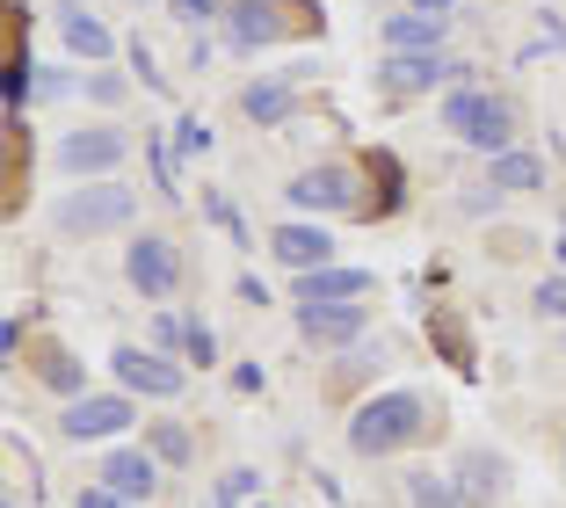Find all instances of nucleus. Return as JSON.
<instances>
[{
  "instance_id": "nucleus-7",
  "label": "nucleus",
  "mask_w": 566,
  "mask_h": 508,
  "mask_svg": "<svg viewBox=\"0 0 566 508\" xmlns=\"http://www.w3.org/2000/svg\"><path fill=\"white\" fill-rule=\"evenodd\" d=\"M182 356H160V349H117V393L132 400H175L182 393Z\"/></svg>"
},
{
  "instance_id": "nucleus-2",
  "label": "nucleus",
  "mask_w": 566,
  "mask_h": 508,
  "mask_svg": "<svg viewBox=\"0 0 566 508\" xmlns=\"http://www.w3.org/2000/svg\"><path fill=\"white\" fill-rule=\"evenodd\" d=\"M436 116H443V132H450V138H465V146H480L486 160L516 146V110H509L501 95H486L480 81H465V87H443V110H436Z\"/></svg>"
},
{
  "instance_id": "nucleus-24",
  "label": "nucleus",
  "mask_w": 566,
  "mask_h": 508,
  "mask_svg": "<svg viewBox=\"0 0 566 508\" xmlns=\"http://www.w3.org/2000/svg\"><path fill=\"white\" fill-rule=\"evenodd\" d=\"M531 312H537V320H566V269L537 277V291H531Z\"/></svg>"
},
{
  "instance_id": "nucleus-3",
  "label": "nucleus",
  "mask_w": 566,
  "mask_h": 508,
  "mask_svg": "<svg viewBox=\"0 0 566 508\" xmlns=\"http://www.w3.org/2000/svg\"><path fill=\"white\" fill-rule=\"evenodd\" d=\"M132 218H138L132 182H81V189L51 211V226L66 232V240H102V232H132Z\"/></svg>"
},
{
  "instance_id": "nucleus-34",
  "label": "nucleus",
  "mask_w": 566,
  "mask_h": 508,
  "mask_svg": "<svg viewBox=\"0 0 566 508\" xmlns=\"http://www.w3.org/2000/svg\"><path fill=\"white\" fill-rule=\"evenodd\" d=\"M552 255H559V269H566V232H559V240H552Z\"/></svg>"
},
{
  "instance_id": "nucleus-9",
  "label": "nucleus",
  "mask_w": 566,
  "mask_h": 508,
  "mask_svg": "<svg viewBox=\"0 0 566 508\" xmlns=\"http://www.w3.org/2000/svg\"><path fill=\"white\" fill-rule=\"evenodd\" d=\"M269 255H276L291 277H313V269H334V232L313 226V218H283L269 232Z\"/></svg>"
},
{
  "instance_id": "nucleus-6",
  "label": "nucleus",
  "mask_w": 566,
  "mask_h": 508,
  "mask_svg": "<svg viewBox=\"0 0 566 508\" xmlns=\"http://www.w3.org/2000/svg\"><path fill=\"white\" fill-rule=\"evenodd\" d=\"M283 197H291V211H356L364 204V189H356V167H342V160H319V167H305L298 182H283Z\"/></svg>"
},
{
  "instance_id": "nucleus-1",
  "label": "nucleus",
  "mask_w": 566,
  "mask_h": 508,
  "mask_svg": "<svg viewBox=\"0 0 566 508\" xmlns=\"http://www.w3.org/2000/svg\"><path fill=\"white\" fill-rule=\"evenodd\" d=\"M421 428H429L421 393H378L349 414V450L356 458H400L407 443H421Z\"/></svg>"
},
{
  "instance_id": "nucleus-28",
  "label": "nucleus",
  "mask_w": 566,
  "mask_h": 508,
  "mask_svg": "<svg viewBox=\"0 0 566 508\" xmlns=\"http://www.w3.org/2000/svg\"><path fill=\"white\" fill-rule=\"evenodd\" d=\"M182 334H189V320H182V312H160V328H153V342H160V349H182Z\"/></svg>"
},
{
  "instance_id": "nucleus-5",
  "label": "nucleus",
  "mask_w": 566,
  "mask_h": 508,
  "mask_svg": "<svg viewBox=\"0 0 566 508\" xmlns=\"http://www.w3.org/2000/svg\"><path fill=\"white\" fill-rule=\"evenodd\" d=\"M124 153H132V132L124 124H81V132L59 138V167L81 182H109L124 167Z\"/></svg>"
},
{
  "instance_id": "nucleus-11",
  "label": "nucleus",
  "mask_w": 566,
  "mask_h": 508,
  "mask_svg": "<svg viewBox=\"0 0 566 508\" xmlns=\"http://www.w3.org/2000/svg\"><path fill=\"white\" fill-rule=\"evenodd\" d=\"M450 487H458L465 508H494L501 494H509V458L472 443V450H458V465H450Z\"/></svg>"
},
{
  "instance_id": "nucleus-29",
  "label": "nucleus",
  "mask_w": 566,
  "mask_h": 508,
  "mask_svg": "<svg viewBox=\"0 0 566 508\" xmlns=\"http://www.w3.org/2000/svg\"><path fill=\"white\" fill-rule=\"evenodd\" d=\"M211 218H218V226H226V232H233L240 247H248V226H240V211H233V204H226V197H211Z\"/></svg>"
},
{
  "instance_id": "nucleus-14",
  "label": "nucleus",
  "mask_w": 566,
  "mask_h": 508,
  "mask_svg": "<svg viewBox=\"0 0 566 508\" xmlns=\"http://www.w3.org/2000/svg\"><path fill=\"white\" fill-rule=\"evenodd\" d=\"M298 334L313 349H356L370 334V312L364 305H298Z\"/></svg>"
},
{
  "instance_id": "nucleus-19",
  "label": "nucleus",
  "mask_w": 566,
  "mask_h": 508,
  "mask_svg": "<svg viewBox=\"0 0 566 508\" xmlns=\"http://www.w3.org/2000/svg\"><path fill=\"white\" fill-rule=\"evenodd\" d=\"M443 44V15H421V8H400L385 22V51H436Z\"/></svg>"
},
{
  "instance_id": "nucleus-20",
  "label": "nucleus",
  "mask_w": 566,
  "mask_h": 508,
  "mask_svg": "<svg viewBox=\"0 0 566 508\" xmlns=\"http://www.w3.org/2000/svg\"><path fill=\"white\" fill-rule=\"evenodd\" d=\"M146 450H153L160 465H189V458H197V436H189L182 422H153V428H146Z\"/></svg>"
},
{
  "instance_id": "nucleus-23",
  "label": "nucleus",
  "mask_w": 566,
  "mask_h": 508,
  "mask_svg": "<svg viewBox=\"0 0 566 508\" xmlns=\"http://www.w3.org/2000/svg\"><path fill=\"white\" fill-rule=\"evenodd\" d=\"M30 95H36V59H15V66H8V81H0V102H8V116L30 110Z\"/></svg>"
},
{
  "instance_id": "nucleus-18",
  "label": "nucleus",
  "mask_w": 566,
  "mask_h": 508,
  "mask_svg": "<svg viewBox=\"0 0 566 508\" xmlns=\"http://www.w3.org/2000/svg\"><path fill=\"white\" fill-rule=\"evenodd\" d=\"M537 182H545V160H537L531 146H509V153L486 160V189H494V197H516V189H537Z\"/></svg>"
},
{
  "instance_id": "nucleus-16",
  "label": "nucleus",
  "mask_w": 566,
  "mask_h": 508,
  "mask_svg": "<svg viewBox=\"0 0 566 508\" xmlns=\"http://www.w3.org/2000/svg\"><path fill=\"white\" fill-rule=\"evenodd\" d=\"M59 37H66V51L73 59H87V66H102V59H109V51H117V37H109V22L102 15H87L81 0H66V8H59Z\"/></svg>"
},
{
  "instance_id": "nucleus-17",
  "label": "nucleus",
  "mask_w": 566,
  "mask_h": 508,
  "mask_svg": "<svg viewBox=\"0 0 566 508\" xmlns=\"http://www.w3.org/2000/svg\"><path fill=\"white\" fill-rule=\"evenodd\" d=\"M370 298V269H313V277H298V305H364Z\"/></svg>"
},
{
  "instance_id": "nucleus-12",
  "label": "nucleus",
  "mask_w": 566,
  "mask_h": 508,
  "mask_svg": "<svg viewBox=\"0 0 566 508\" xmlns=\"http://www.w3.org/2000/svg\"><path fill=\"white\" fill-rule=\"evenodd\" d=\"M378 81L392 87V95H429V87L458 81V59H443V51H385Z\"/></svg>"
},
{
  "instance_id": "nucleus-26",
  "label": "nucleus",
  "mask_w": 566,
  "mask_h": 508,
  "mask_svg": "<svg viewBox=\"0 0 566 508\" xmlns=\"http://www.w3.org/2000/svg\"><path fill=\"white\" fill-rule=\"evenodd\" d=\"M182 356H189V371H211V363H218V334L203 328V320H189V334H182Z\"/></svg>"
},
{
  "instance_id": "nucleus-10",
  "label": "nucleus",
  "mask_w": 566,
  "mask_h": 508,
  "mask_svg": "<svg viewBox=\"0 0 566 508\" xmlns=\"http://www.w3.org/2000/svg\"><path fill=\"white\" fill-rule=\"evenodd\" d=\"M59 428H66L73 443L124 436V428H132V393H81V400H66V414H59Z\"/></svg>"
},
{
  "instance_id": "nucleus-33",
  "label": "nucleus",
  "mask_w": 566,
  "mask_h": 508,
  "mask_svg": "<svg viewBox=\"0 0 566 508\" xmlns=\"http://www.w3.org/2000/svg\"><path fill=\"white\" fill-rule=\"evenodd\" d=\"M407 8H421V15H450V0H407Z\"/></svg>"
},
{
  "instance_id": "nucleus-13",
  "label": "nucleus",
  "mask_w": 566,
  "mask_h": 508,
  "mask_svg": "<svg viewBox=\"0 0 566 508\" xmlns=\"http://www.w3.org/2000/svg\"><path fill=\"white\" fill-rule=\"evenodd\" d=\"M95 473H102V487L117 494L124 508H146L153 494H160V458H153V450H109Z\"/></svg>"
},
{
  "instance_id": "nucleus-25",
  "label": "nucleus",
  "mask_w": 566,
  "mask_h": 508,
  "mask_svg": "<svg viewBox=\"0 0 566 508\" xmlns=\"http://www.w3.org/2000/svg\"><path fill=\"white\" fill-rule=\"evenodd\" d=\"M226 8H233V0H167V15L182 22V30H203V22H218Z\"/></svg>"
},
{
  "instance_id": "nucleus-30",
  "label": "nucleus",
  "mask_w": 566,
  "mask_h": 508,
  "mask_svg": "<svg viewBox=\"0 0 566 508\" xmlns=\"http://www.w3.org/2000/svg\"><path fill=\"white\" fill-rule=\"evenodd\" d=\"M73 508H124V501H117V494H109V487L95 479V487H81V501H73Z\"/></svg>"
},
{
  "instance_id": "nucleus-32",
  "label": "nucleus",
  "mask_w": 566,
  "mask_h": 508,
  "mask_svg": "<svg viewBox=\"0 0 566 508\" xmlns=\"http://www.w3.org/2000/svg\"><path fill=\"white\" fill-rule=\"evenodd\" d=\"M233 393H262V371L254 363H233Z\"/></svg>"
},
{
  "instance_id": "nucleus-27",
  "label": "nucleus",
  "mask_w": 566,
  "mask_h": 508,
  "mask_svg": "<svg viewBox=\"0 0 566 508\" xmlns=\"http://www.w3.org/2000/svg\"><path fill=\"white\" fill-rule=\"evenodd\" d=\"M254 487H262V473H248V465H240V473H226V487H218V508H233V501H248Z\"/></svg>"
},
{
  "instance_id": "nucleus-8",
  "label": "nucleus",
  "mask_w": 566,
  "mask_h": 508,
  "mask_svg": "<svg viewBox=\"0 0 566 508\" xmlns=\"http://www.w3.org/2000/svg\"><path fill=\"white\" fill-rule=\"evenodd\" d=\"M291 8H305V0H233V8H226V44L233 51H269L283 30H291Z\"/></svg>"
},
{
  "instance_id": "nucleus-22",
  "label": "nucleus",
  "mask_w": 566,
  "mask_h": 508,
  "mask_svg": "<svg viewBox=\"0 0 566 508\" xmlns=\"http://www.w3.org/2000/svg\"><path fill=\"white\" fill-rule=\"evenodd\" d=\"M407 501H415V508H465L443 473H407Z\"/></svg>"
},
{
  "instance_id": "nucleus-4",
  "label": "nucleus",
  "mask_w": 566,
  "mask_h": 508,
  "mask_svg": "<svg viewBox=\"0 0 566 508\" xmlns=\"http://www.w3.org/2000/svg\"><path fill=\"white\" fill-rule=\"evenodd\" d=\"M124 277H132L138 298H175L189 277L182 247L167 240V232H132V247H124Z\"/></svg>"
},
{
  "instance_id": "nucleus-15",
  "label": "nucleus",
  "mask_w": 566,
  "mask_h": 508,
  "mask_svg": "<svg viewBox=\"0 0 566 508\" xmlns=\"http://www.w3.org/2000/svg\"><path fill=\"white\" fill-rule=\"evenodd\" d=\"M240 116H248V124H262V132L291 124V116H298V81H283V73L248 81V87H240Z\"/></svg>"
},
{
  "instance_id": "nucleus-21",
  "label": "nucleus",
  "mask_w": 566,
  "mask_h": 508,
  "mask_svg": "<svg viewBox=\"0 0 566 508\" xmlns=\"http://www.w3.org/2000/svg\"><path fill=\"white\" fill-rule=\"evenodd\" d=\"M36 377H44L51 393H66V400H81V385H87V371H81V356H66V349H51L44 363H36Z\"/></svg>"
},
{
  "instance_id": "nucleus-31",
  "label": "nucleus",
  "mask_w": 566,
  "mask_h": 508,
  "mask_svg": "<svg viewBox=\"0 0 566 508\" xmlns=\"http://www.w3.org/2000/svg\"><path fill=\"white\" fill-rule=\"evenodd\" d=\"M15 349H22V320H0V356L15 363Z\"/></svg>"
}]
</instances>
